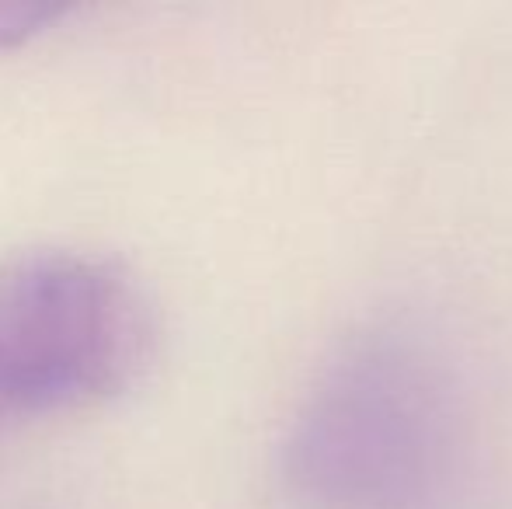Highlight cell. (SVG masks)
I'll use <instances>...</instances> for the list:
<instances>
[{"label": "cell", "instance_id": "1", "mask_svg": "<svg viewBox=\"0 0 512 509\" xmlns=\"http://www.w3.org/2000/svg\"><path fill=\"white\" fill-rule=\"evenodd\" d=\"M279 471L300 509H464L474 429L457 370L405 321L359 328L300 401Z\"/></svg>", "mask_w": 512, "mask_h": 509}, {"label": "cell", "instance_id": "2", "mask_svg": "<svg viewBox=\"0 0 512 509\" xmlns=\"http://www.w3.org/2000/svg\"><path fill=\"white\" fill-rule=\"evenodd\" d=\"M154 349V311L115 262L63 248L0 265V405L60 408L126 387Z\"/></svg>", "mask_w": 512, "mask_h": 509}, {"label": "cell", "instance_id": "3", "mask_svg": "<svg viewBox=\"0 0 512 509\" xmlns=\"http://www.w3.org/2000/svg\"><path fill=\"white\" fill-rule=\"evenodd\" d=\"M67 14V4H42V0H0V49L18 46L28 35L49 28Z\"/></svg>", "mask_w": 512, "mask_h": 509}, {"label": "cell", "instance_id": "4", "mask_svg": "<svg viewBox=\"0 0 512 509\" xmlns=\"http://www.w3.org/2000/svg\"><path fill=\"white\" fill-rule=\"evenodd\" d=\"M0 412H4V405H0Z\"/></svg>", "mask_w": 512, "mask_h": 509}]
</instances>
